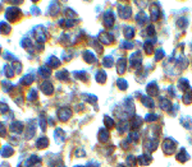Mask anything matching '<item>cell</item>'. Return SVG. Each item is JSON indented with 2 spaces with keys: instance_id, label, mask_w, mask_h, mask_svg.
Wrapping results in <instances>:
<instances>
[{
  "instance_id": "1",
  "label": "cell",
  "mask_w": 192,
  "mask_h": 167,
  "mask_svg": "<svg viewBox=\"0 0 192 167\" xmlns=\"http://www.w3.org/2000/svg\"><path fill=\"white\" fill-rule=\"evenodd\" d=\"M129 64H131V67H133V68H137L138 65L141 64V52L140 51H136V52L132 54Z\"/></svg>"
},
{
  "instance_id": "7",
  "label": "cell",
  "mask_w": 192,
  "mask_h": 167,
  "mask_svg": "<svg viewBox=\"0 0 192 167\" xmlns=\"http://www.w3.org/2000/svg\"><path fill=\"white\" fill-rule=\"evenodd\" d=\"M124 36L127 40H131L132 37L135 36V28H132V27H127L124 29Z\"/></svg>"
},
{
  "instance_id": "9",
  "label": "cell",
  "mask_w": 192,
  "mask_h": 167,
  "mask_svg": "<svg viewBox=\"0 0 192 167\" xmlns=\"http://www.w3.org/2000/svg\"><path fill=\"white\" fill-rule=\"evenodd\" d=\"M177 160H178V161H182V162H184V161L188 160V154L186 153L184 149H182V151L178 153V156H177Z\"/></svg>"
},
{
  "instance_id": "16",
  "label": "cell",
  "mask_w": 192,
  "mask_h": 167,
  "mask_svg": "<svg viewBox=\"0 0 192 167\" xmlns=\"http://www.w3.org/2000/svg\"><path fill=\"white\" fill-rule=\"evenodd\" d=\"M155 119H158V115H155V114H149L146 116L147 121H152V120H155Z\"/></svg>"
},
{
  "instance_id": "5",
  "label": "cell",
  "mask_w": 192,
  "mask_h": 167,
  "mask_svg": "<svg viewBox=\"0 0 192 167\" xmlns=\"http://www.w3.org/2000/svg\"><path fill=\"white\" fill-rule=\"evenodd\" d=\"M119 14H120V17H122L123 19H128V18L131 17V14H132V10L129 8H120L119 9Z\"/></svg>"
},
{
  "instance_id": "11",
  "label": "cell",
  "mask_w": 192,
  "mask_h": 167,
  "mask_svg": "<svg viewBox=\"0 0 192 167\" xmlns=\"http://www.w3.org/2000/svg\"><path fill=\"white\" fill-rule=\"evenodd\" d=\"M138 161H140L141 165H147V163L151 161V158H150V156H147V154H142V156L138 158Z\"/></svg>"
},
{
  "instance_id": "10",
  "label": "cell",
  "mask_w": 192,
  "mask_h": 167,
  "mask_svg": "<svg viewBox=\"0 0 192 167\" xmlns=\"http://www.w3.org/2000/svg\"><path fill=\"white\" fill-rule=\"evenodd\" d=\"M141 100H142V103H143V105L147 106L149 109L154 107V102H152L151 98H149V97H141Z\"/></svg>"
},
{
  "instance_id": "2",
  "label": "cell",
  "mask_w": 192,
  "mask_h": 167,
  "mask_svg": "<svg viewBox=\"0 0 192 167\" xmlns=\"http://www.w3.org/2000/svg\"><path fill=\"white\" fill-rule=\"evenodd\" d=\"M163 149L165 153H173L174 149H176V143L173 141H170V139H167L164 143H163Z\"/></svg>"
},
{
  "instance_id": "17",
  "label": "cell",
  "mask_w": 192,
  "mask_h": 167,
  "mask_svg": "<svg viewBox=\"0 0 192 167\" xmlns=\"http://www.w3.org/2000/svg\"><path fill=\"white\" fill-rule=\"evenodd\" d=\"M164 56V51H161V50H158V52H156V60H160V58H163Z\"/></svg>"
},
{
  "instance_id": "4",
  "label": "cell",
  "mask_w": 192,
  "mask_h": 167,
  "mask_svg": "<svg viewBox=\"0 0 192 167\" xmlns=\"http://www.w3.org/2000/svg\"><path fill=\"white\" fill-rule=\"evenodd\" d=\"M147 93L151 94V96H155V94L159 93V89H158V86H156V83H150L149 87H147Z\"/></svg>"
},
{
  "instance_id": "14",
  "label": "cell",
  "mask_w": 192,
  "mask_h": 167,
  "mask_svg": "<svg viewBox=\"0 0 192 167\" xmlns=\"http://www.w3.org/2000/svg\"><path fill=\"white\" fill-rule=\"evenodd\" d=\"M118 87L120 89H126L127 88V83L124 79H119V82H118Z\"/></svg>"
},
{
  "instance_id": "18",
  "label": "cell",
  "mask_w": 192,
  "mask_h": 167,
  "mask_svg": "<svg viewBox=\"0 0 192 167\" xmlns=\"http://www.w3.org/2000/svg\"><path fill=\"white\" fill-rule=\"evenodd\" d=\"M119 167H124V166H119Z\"/></svg>"
},
{
  "instance_id": "3",
  "label": "cell",
  "mask_w": 192,
  "mask_h": 167,
  "mask_svg": "<svg viewBox=\"0 0 192 167\" xmlns=\"http://www.w3.org/2000/svg\"><path fill=\"white\" fill-rule=\"evenodd\" d=\"M150 13H151V19L152 20H158L159 19V16H160V10L159 8L156 7V4H154L151 8H150Z\"/></svg>"
},
{
  "instance_id": "13",
  "label": "cell",
  "mask_w": 192,
  "mask_h": 167,
  "mask_svg": "<svg viewBox=\"0 0 192 167\" xmlns=\"http://www.w3.org/2000/svg\"><path fill=\"white\" fill-rule=\"evenodd\" d=\"M179 88L182 89V91H186V89L188 88V82L186 79H181V82H179Z\"/></svg>"
},
{
  "instance_id": "8",
  "label": "cell",
  "mask_w": 192,
  "mask_h": 167,
  "mask_svg": "<svg viewBox=\"0 0 192 167\" xmlns=\"http://www.w3.org/2000/svg\"><path fill=\"white\" fill-rule=\"evenodd\" d=\"M118 71H119L120 74H123L126 71V60L124 59H119V61H118Z\"/></svg>"
},
{
  "instance_id": "12",
  "label": "cell",
  "mask_w": 192,
  "mask_h": 167,
  "mask_svg": "<svg viewBox=\"0 0 192 167\" xmlns=\"http://www.w3.org/2000/svg\"><path fill=\"white\" fill-rule=\"evenodd\" d=\"M141 125V117H138V116H136V117L133 119V121L131 123V126L132 128H137Z\"/></svg>"
},
{
  "instance_id": "15",
  "label": "cell",
  "mask_w": 192,
  "mask_h": 167,
  "mask_svg": "<svg viewBox=\"0 0 192 167\" xmlns=\"http://www.w3.org/2000/svg\"><path fill=\"white\" fill-rule=\"evenodd\" d=\"M145 50H146L147 54H151L152 52V45L150 42H146V43H145Z\"/></svg>"
},
{
  "instance_id": "6",
  "label": "cell",
  "mask_w": 192,
  "mask_h": 167,
  "mask_svg": "<svg viewBox=\"0 0 192 167\" xmlns=\"http://www.w3.org/2000/svg\"><path fill=\"white\" fill-rule=\"evenodd\" d=\"M160 107L165 111H169L172 109V103H170V101L165 100V98H160Z\"/></svg>"
}]
</instances>
